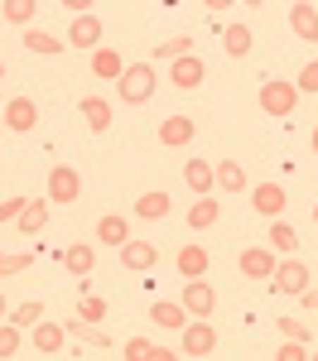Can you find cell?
<instances>
[{"mask_svg": "<svg viewBox=\"0 0 318 361\" xmlns=\"http://www.w3.org/2000/svg\"><path fill=\"white\" fill-rule=\"evenodd\" d=\"M0 82H5V63H0Z\"/></svg>", "mask_w": 318, "mask_h": 361, "instance_id": "cell-47", "label": "cell"}, {"mask_svg": "<svg viewBox=\"0 0 318 361\" xmlns=\"http://www.w3.org/2000/svg\"><path fill=\"white\" fill-rule=\"evenodd\" d=\"M212 347H217V328L207 318H188V328H183V357H207Z\"/></svg>", "mask_w": 318, "mask_h": 361, "instance_id": "cell-7", "label": "cell"}, {"mask_svg": "<svg viewBox=\"0 0 318 361\" xmlns=\"http://www.w3.org/2000/svg\"><path fill=\"white\" fill-rule=\"evenodd\" d=\"M34 15H39L34 0H5V20H10V25H29Z\"/></svg>", "mask_w": 318, "mask_h": 361, "instance_id": "cell-33", "label": "cell"}, {"mask_svg": "<svg viewBox=\"0 0 318 361\" xmlns=\"http://www.w3.org/2000/svg\"><path fill=\"white\" fill-rule=\"evenodd\" d=\"M29 207V197H5V202H0V226L5 222H20V212H25Z\"/></svg>", "mask_w": 318, "mask_h": 361, "instance_id": "cell-40", "label": "cell"}, {"mask_svg": "<svg viewBox=\"0 0 318 361\" xmlns=\"http://www.w3.org/2000/svg\"><path fill=\"white\" fill-rule=\"evenodd\" d=\"M294 87H299V97H304V92H318V58L299 68V78H294Z\"/></svg>", "mask_w": 318, "mask_h": 361, "instance_id": "cell-39", "label": "cell"}, {"mask_svg": "<svg viewBox=\"0 0 318 361\" xmlns=\"http://www.w3.org/2000/svg\"><path fill=\"white\" fill-rule=\"evenodd\" d=\"M309 145H314V154H318V126H314V130H309Z\"/></svg>", "mask_w": 318, "mask_h": 361, "instance_id": "cell-44", "label": "cell"}, {"mask_svg": "<svg viewBox=\"0 0 318 361\" xmlns=\"http://www.w3.org/2000/svg\"><path fill=\"white\" fill-rule=\"evenodd\" d=\"M39 318H44V304H34V299H29V304H20L10 318H5V323H15V328H34Z\"/></svg>", "mask_w": 318, "mask_h": 361, "instance_id": "cell-34", "label": "cell"}, {"mask_svg": "<svg viewBox=\"0 0 318 361\" xmlns=\"http://www.w3.org/2000/svg\"><path fill=\"white\" fill-rule=\"evenodd\" d=\"M78 197H82V169H73V164L49 169V202L68 207V202H78Z\"/></svg>", "mask_w": 318, "mask_h": 361, "instance_id": "cell-2", "label": "cell"}, {"mask_svg": "<svg viewBox=\"0 0 318 361\" xmlns=\"http://www.w3.org/2000/svg\"><path fill=\"white\" fill-rule=\"evenodd\" d=\"M92 73H97L102 82H121L126 63H121V54H116V49H97V54H92Z\"/></svg>", "mask_w": 318, "mask_h": 361, "instance_id": "cell-23", "label": "cell"}, {"mask_svg": "<svg viewBox=\"0 0 318 361\" xmlns=\"http://www.w3.org/2000/svg\"><path fill=\"white\" fill-rule=\"evenodd\" d=\"M154 54H159V58H169V63H178V58H188V54H193V39H188V34H178V39H164V44L154 49Z\"/></svg>", "mask_w": 318, "mask_h": 361, "instance_id": "cell-32", "label": "cell"}, {"mask_svg": "<svg viewBox=\"0 0 318 361\" xmlns=\"http://www.w3.org/2000/svg\"><path fill=\"white\" fill-rule=\"evenodd\" d=\"M183 183L193 188V197H212L217 173H212V164H207V159H188V164H183Z\"/></svg>", "mask_w": 318, "mask_h": 361, "instance_id": "cell-15", "label": "cell"}, {"mask_svg": "<svg viewBox=\"0 0 318 361\" xmlns=\"http://www.w3.org/2000/svg\"><path fill=\"white\" fill-rule=\"evenodd\" d=\"M0 318H10V313H5V294H0Z\"/></svg>", "mask_w": 318, "mask_h": 361, "instance_id": "cell-45", "label": "cell"}, {"mask_svg": "<svg viewBox=\"0 0 318 361\" xmlns=\"http://www.w3.org/2000/svg\"><path fill=\"white\" fill-rule=\"evenodd\" d=\"M217 217H222L217 197H193V207H188V226H193V231H207V226H217Z\"/></svg>", "mask_w": 318, "mask_h": 361, "instance_id": "cell-24", "label": "cell"}, {"mask_svg": "<svg viewBox=\"0 0 318 361\" xmlns=\"http://www.w3.org/2000/svg\"><path fill=\"white\" fill-rule=\"evenodd\" d=\"M63 333L73 337V342H87V347H111V337L102 333V328H92L82 318H73V323H63Z\"/></svg>", "mask_w": 318, "mask_h": 361, "instance_id": "cell-26", "label": "cell"}, {"mask_svg": "<svg viewBox=\"0 0 318 361\" xmlns=\"http://www.w3.org/2000/svg\"><path fill=\"white\" fill-rule=\"evenodd\" d=\"M178 304L188 318H212V308H217V294H212V284H202V279H188L183 284V294H178Z\"/></svg>", "mask_w": 318, "mask_h": 361, "instance_id": "cell-4", "label": "cell"}, {"mask_svg": "<svg viewBox=\"0 0 318 361\" xmlns=\"http://www.w3.org/2000/svg\"><path fill=\"white\" fill-rule=\"evenodd\" d=\"M116 92H121L126 106H145V102L154 97V63H126V73H121Z\"/></svg>", "mask_w": 318, "mask_h": 361, "instance_id": "cell-1", "label": "cell"}, {"mask_svg": "<svg viewBox=\"0 0 318 361\" xmlns=\"http://www.w3.org/2000/svg\"><path fill=\"white\" fill-rule=\"evenodd\" d=\"M20 342H25V337H20V328H15V323H0V361L15 357V352H20Z\"/></svg>", "mask_w": 318, "mask_h": 361, "instance_id": "cell-35", "label": "cell"}, {"mask_svg": "<svg viewBox=\"0 0 318 361\" xmlns=\"http://www.w3.org/2000/svg\"><path fill=\"white\" fill-rule=\"evenodd\" d=\"M222 49H227V58H246L251 54V29L246 25H227L222 29Z\"/></svg>", "mask_w": 318, "mask_h": 361, "instance_id": "cell-28", "label": "cell"}, {"mask_svg": "<svg viewBox=\"0 0 318 361\" xmlns=\"http://www.w3.org/2000/svg\"><path fill=\"white\" fill-rule=\"evenodd\" d=\"M212 173H217V188H222V193H241V188H246V169L236 164V159L212 164Z\"/></svg>", "mask_w": 318, "mask_h": 361, "instance_id": "cell-25", "label": "cell"}, {"mask_svg": "<svg viewBox=\"0 0 318 361\" xmlns=\"http://www.w3.org/2000/svg\"><path fill=\"white\" fill-rule=\"evenodd\" d=\"M149 352H154L149 337H130V342L121 347V361H149Z\"/></svg>", "mask_w": 318, "mask_h": 361, "instance_id": "cell-36", "label": "cell"}, {"mask_svg": "<svg viewBox=\"0 0 318 361\" xmlns=\"http://www.w3.org/2000/svg\"><path fill=\"white\" fill-rule=\"evenodd\" d=\"M25 49H29V54H44V58L63 54V44H58L54 34H39V29H25Z\"/></svg>", "mask_w": 318, "mask_h": 361, "instance_id": "cell-30", "label": "cell"}, {"mask_svg": "<svg viewBox=\"0 0 318 361\" xmlns=\"http://www.w3.org/2000/svg\"><path fill=\"white\" fill-rule=\"evenodd\" d=\"M135 217H145V222H164L169 217V193L159 188V193H140L135 197Z\"/></svg>", "mask_w": 318, "mask_h": 361, "instance_id": "cell-21", "label": "cell"}, {"mask_svg": "<svg viewBox=\"0 0 318 361\" xmlns=\"http://www.w3.org/2000/svg\"><path fill=\"white\" fill-rule=\"evenodd\" d=\"M309 361H318V352H309Z\"/></svg>", "mask_w": 318, "mask_h": 361, "instance_id": "cell-48", "label": "cell"}, {"mask_svg": "<svg viewBox=\"0 0 318 361\" xmlns=\"http://www.w3.org/2000/svg\"><path fill=\"white\" fill-rule=\"evenodd\" d=\"M314 226H318V202H314Z\"/></svg>", "mask_w": 318, "mask_h": 361, "instance_id": "cell-46", "label": "cell"}, {"mask_svg": "<svg viewBox=\"0 0 318 361\" xmlns=\"http://www.w3.org/2000/svg\"><path fill=\"white\" fill-rule=\"evenodd\" d=\"M78 318H82V323H102V318H106V304H102V299H92V294H87L82 304H78Z\"/></svg>", "mask_w": 318, "mask_h": 361, "instance_id": "cell-38", "label": "cell"}, {"mask_svg": "<svg viewBox=\"0 0 318 361\" xmlns=\"http://www.w3.org/2000/svg\"><path fill=\"white\" fill-rule=\"evenodd\" d=\"M275 289L299 299V294L309 289V265H304V260H294V255H289V260H280V265H275Z\"/></svg>", "mask_w": 318, "mask_h": 361, "instance_id": "cell-10", "label": "cell"}, {"mask_svg": "<svg viewBox=\"0 0 318 361\" xmlns=\"http://www.w3.org/2000/svg\"><path fill=\"white\" fill-rule=\"evenodd\" d=\"M270 250H280V255H294L299 250V231L289 222H270Z\"/></svg>", "mask_w": 318, "mask_h": 361, "instance_id": "cell-29", "label": "cell"}, {"mask_svg": "<svg viewBox=\"0 0 318 361\" xmlns=\"http://www.w3.org/2000/svg\"><path fill=\"white\" fill-rule=\"evenodd\" d=\"M173 265H178V275H183V279H202V275H207V265H212V255H207V246H183Z\"/></svg>", "mask_w": 318, "mask_h": 361, "instance_id": "cell-18", "label": "cell"}, {"mask_svg": "<svg viewBox=\"0 0 318 361\" xmlns=\"http://www.w3.org/2000/svg\"><path fill=\"white\" fill-rule=\"evenodd\" d=\"M149 361H178V352H169V347H154V352H149Z\"/></svg>", "mask_w": 318, "mask_h": 361, "instance_id": "cell-43", "label": "cell"}, {"mask_svg": "<svg viewBox=\"0 0 318 361\" xmlns=\"http://www.w3.org/2000/svg\"><path fill=\"white\" fill-rule=\"evenodd\" d=\"M202 78H207V63H202L198 54H188V58H178V63H169V82L178 87V92H198Z\"/></svg>", "mask_w": 318, "mask_h": 361, "instance_id": "cell-8", "label": "cell"}, {"mask_svg": "<svg viewBox=\"0 0 318 361\" xmlns=\"http://www.w3.org/2000/svg\"><path fill=\"white\" fill-rule=\"evenodd\" d=\"M34 347L44 352V357H54L68 347V333H63V323H34Z\"/></svg>", "mask_w": 318, "mask_h": 361, "instance_id": "cell-20", "label": "cell"}, {"mask_svg": "<svg viewBox=\"0 0 318 361\" xmlns=\"http://www.w3.org/2000/svg\"><path fill=\"white\" fill-rule=\"evenodd\" d=\"M68 44L97 54V49H102V20H97V15H78V20L68 25Z\"/></svg>", "mask_w": 318, "mask_h": 361, "instance_id": "cell-12", "label": "cell"}, {"mask_svg": "<svg viewBox=\"0 0 318 361\" xmlns=\"http://www.w3.org/2000/svg\"><path fill=\"white\" fill-rule=\"evenodd\" d=\"M82 121L92 135H102V130H111V102L102 97V92H87L82 97Z\"/></svg>", "mask_w": 318, "mask_h": 361, "instance_id": "cell-13", "label": "cell"}, {"mask_svg": "<svg viewBox=\"0 0 318 361\" xmlns=\"http://www.w3.org/2000/svg\"><path fill=\"white\" fill-rule=\"evenodd\" d=\"M34 265V255L29 250H15V255H0V279L5 275H20V270H29Z\"/></svg>", "mask_w": 318, "mask_h": 361, "instance_id": "cell-37", "label": "cell"}, {"mask_svg": "<svg viewBox=\"0 0 318 361\" xmlns=\"http://www.w3.org/2000/svg\"><path fill=\"white\" fill-rule=\"evenodd\" d=\"M275 328L285 333V342H299V347H309V342H314V328H309V323H299V318H275Z\"/></svg>", "mask_w": 318, "mask_h": 361, "instance_id": "cell-31", "label": "cell"}, {"mask_svg": "<svg viewBox=\"0 0 318 361\" xmlns=\"http://www.w3.org/2000/svg\"><path fill=\"white\" fill-rule=\"evenodd\" d=\"M285 188H280V183H256V188H251V207H256L260 217H270V222H280V217H285Z\"/></svg>", "mask_w": 318, "mask_h": 361, "instance_id": "cell-9", "label": "cell"}, {"mask_svg": "<svg viewBox=\"0 0 318 361\" xmlns=\"http://www.w3.org/2000/svg\"><path fill=\"white\" fill-rule=\"evenodd\" d=\"M289 29H294L304 44H318V5H309V0L289 5Z\"/></svg>", "mask_w": 318, "mask_h": 361, "instance_id": "cell-14", "label": "cell"}, {"mask_svg": "<svg viewBox=\"0 0 318 361\" xmlns=\"http://www.w3.org/2000/svg\"><path fill=\"white\" fill-rule=\"evenodd\" d=\"M15 226H20L25 236H44V226H49V202H44V197H29V207L20 212Z\"/></svg>", "mask_w": 318, "mask_h": 361, "instance_id": "cell-19", "label": "cell"}, {"mask_svg": "<svg viewBox=\"0 0 318 361\" xmlns=\"http://www.w3.org/2000/svg\"><path fill=\"white\" fill-rule=\"evenodd\" d=\"M275 361H309V347H299V342H285V347L275 352Z\"/></svg>", "mask_w": 318, "mask_h": 361, "instance_id": "cell-41", "label": "cell"}, {"mask_svg": "<svg viewBox=\"0 0 318 361\" xmlns=\"http://www.w3.org/2000/svg\"><path fill=\"white\" fill-rule=\"evenodd\" d=\"M121 265L135 270V275H145V270L159 265V246H154V241H126V246H121Z\"/></svg>", "mask_w": 318, "mask_h": 361, "instance_id": "cell-11", "label": "cell"}, {"mask_svg": "<svg viewBox=\"0 0 318 361\" xmlns=\"http://www.w3.org/2000/svg\"><path fill=\"white\" fill-rule=\"evenodd\" d=\"M149 323H159V328H173V333H183V328H188V313H183V304H169V299H159V304L149 308Z\"/></svg>", "mask_w": 318, "mask_h": 361, "instance_id": "cell-22", "label": "cell"}, {"mask_svg": "<svg viewBox=\"0 0 318 361\" xmlns=\"http://www.w3.org/2000/svg\"><path fill=\"white\" fill-rule=\"evenodd\" d=\"M198 135V126L188 121V116H169L164 126H159V145H169V149H183V145H193Z\"/></svg>", "mask_w": 318, "mask_h": 361, "instance_id": "cell-16", "label": "cell"}, {"mask_svg": "<svg viewBox=\"0 0 318 361\" xmlns=\"http://www.w3.org/2000/svg\"><path fill=\"white\" fill-rule=\"evenodd\" d=\"M63 265H68L78 279H87V275H92V265H97V250H92V246H68V250H63Z\"/></svg>", "mask_w": 318, "mask_h": 361, "instance_id": "cell-27", "label": "cell"}, {"mask_svg": "<svg viewBox=\"0 0 318 361\" xmlns=\"http://www.w3.org/2000/svg\"><path fill=\"white\" fill-rule=\"evenodd\" d=\"M299 304H304L309 313H314V308H318V289H304V294H299Z\"/></svg>", "mask_w": 318, "mask_h": 361, "instance_id": "cell-42", "label": "cell"}, {"mask_svg": "<svg viewBox=\"0 0 318 361\" xmlns=\"http://www.w3.org/2000/svg\"><path fill=\"white\" fill-rule=\"evenodd\" d=\"M236 265H241V275L246 279H275V250L270 246H246L241 255H236Z\"/></svg>", "mask_w": 318, "mask_h": 361, "instance_id": "cell-5", "label": "cell"}, {"mask_svg": "<svg viewBox=\"0 0 318 361\" xmlns=\"http://www.w3.org/2000/svg\"><path fill=\"white\" fill-rule=\"evenodd\" d=\"M97 241H102V246H126V241H130V222H126V217H121V212H106V217H102V222H97Z\"/></svg>", "mask_w": 318, "mask_h": 361, "instance_id": "cell-17", "label": "cell"}, {"mask_svg": "<svg viewBox=\"0 0 318 361\" xmlns=\"http://www.w3.org/2000/svg\"><path fill=\"white\" fill-rule=\"evenodd\" d=\"M294 106H299V87L294 82H265L260 87V111L265 116H294Z\"/></svg>", "mask_w": 318, "mask_h": 361, "instance_id": "cell-3", "label": "cell"}, {"mask_svg": "<svg viewBox=\"0 0 318 361\" xmlns=\"http://www.w3.org/2000/svg\"><path fill=\"white\" fill-rule=\"evenodd\" d=\"M34 126H39V106H34V97H10V102H5V130L29 135Z\"/></svg>", "mask_w": 318, "mask_h": 361, "instance_id": "cell-6", "label": "cell"}]
</instances>
